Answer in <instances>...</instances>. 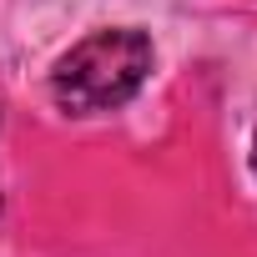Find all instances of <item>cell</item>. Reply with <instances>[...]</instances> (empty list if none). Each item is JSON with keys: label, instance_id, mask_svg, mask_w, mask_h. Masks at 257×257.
<instances>
[{"label": "cell", "instance_id": "obj_1", "mask_svg": "<svg viewBox=\"0 0 257 257\" xmlns=\"http://www.w3.org/2000/svg\"><path fill=\"white\" fill-rule=\"evenodd\" d=\"M152 36L137 26H111V31H91L86 41H76L56 71H51V96L61 111L71 116H101L126 106L142 81L152 76Z\"/></svg>", "mask_w": 257, "mask_h": 257}, {"label": "cell", "instance_id": "obj_2", "mask_svg": "<svg viewBox=\"0 0 257 257\" xmlns=\"http://www.w3.org/2000/svg\"><path fill=\"white\" fill-rule=\"evenodd\" d=\"M252 167H257V132H252Z\"/></svg>", "mask_w": 257, "mask_h": 257}]
</instances>
